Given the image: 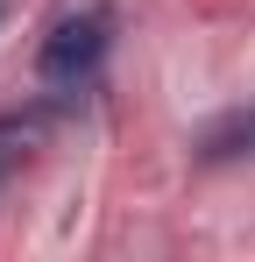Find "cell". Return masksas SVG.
Instances as JSON below:
<instances>
[{"instance_id": "obj_1", "label": "cell", "mask_w": 255, "mask_h": 262, "mask_svg": "<svg viewBox=\"0 0 255 262\" xmlns=\"http://www.w3.org/2000/svg\"><path fill=\"white\" fill-rule=\"evenodd\" d=\"M107 36H114V14L107 7H78V14H64L36 50V78L50 92H78L92 85V71H99V57H107Z\"/></svg>"}, {"instance_id": "obj_2", "label": "cell", "mask_w": 255, "mask_h": 262, "mask_svg": "<svg viewBox=\"0 0 255 262\" xmlns=\"http://www.w3.org/2000/svg\"><path fill=\"white\" fill-rule=\"evenodd\" d=\"M199 163H255V106L199 128Z\"/></svg>"}, {"instance_id": "obj_3", "label": "cell", "mask_w": 255, "mask_h": 262, "mask_svg": "<svg viewBox=\"0 0 255 262\" xmlns=\"http://www.w3.org/2000/svg\"><path fill=\"white\" fill-rule=\"evenodd\" d=\"M14 163H22V149H7V142H0V184L14 177Z\"/></svg>"}]
</instances>
